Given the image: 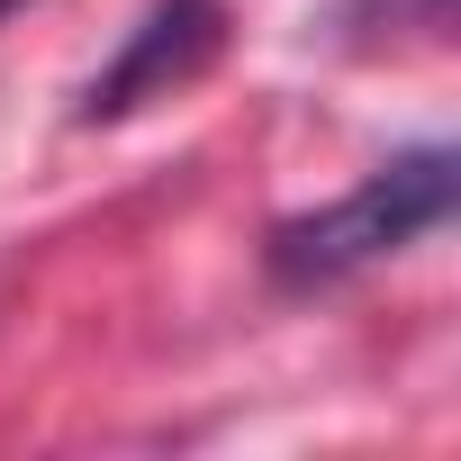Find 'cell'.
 Returning <instances> with one entry per match:
<instances>
[{
	"label": "cell",
	"mask_w": 461,
	"mask_h": 461,
	"mask_svg": "<svg viewBox=\"0 0 461 461\" xmlns=\"http://www.w3.org/2000/svg\"><path fill=\"white\" fill-rule=\"evenodd\" d=\"M452 199H461V163H452V145H407V154H389L380 172H362L344 199L281 217L272 236H263V272H272L281 290L353 281V272L407 254L416 236H434V226L452 217Z\"/></svg>",
	"instance_id": "1"
},
{
	"label": "cell",
	"mask_w": 461,
	"mask_h": 461,
	"mask_svg": "<svg viewBox=\"0 0 461 461\" xmlns=\"http://www.w3.org/2000/svg\"><path fill=\"white\" fill-rule=\"evenodd\" d=\"M226 46V10L217 0H154V10L127 28V46L82 82V100H73V118L82 127H109V118H136L145 100H172L208 55Z\"/></svg>",
	"instance_id": "2"
},
{
	"label": "cell",
	"mask_w": 461,
	"mask_h": 461,
	"mask_svg": "<svg viewBox=\"0 0 461 461\" xmlns=\"http://www.w3.org/2000/svg\"><path fill=\"white\" fill-rule=\"evenodd\" d=\"M335 46L380 55V46H443L452 37V0H335L326 10Z\"/></svg>",
	"instance_id": "3"
},
{
	"label": "cell",
	"mask_w": 461,
	"mask_h": 461,
	"mask_svg": "<svg viewBox=\"0 0 461 461\" xmlns=\"http://www.w3.org/2000/svg\"><path fill=\"white\" fill-rule=\"evenodd\" d=\"M10 10H19V0H0V19H10Z\"/></svg>",
	"instance_id": "4"
}]
</instances>
